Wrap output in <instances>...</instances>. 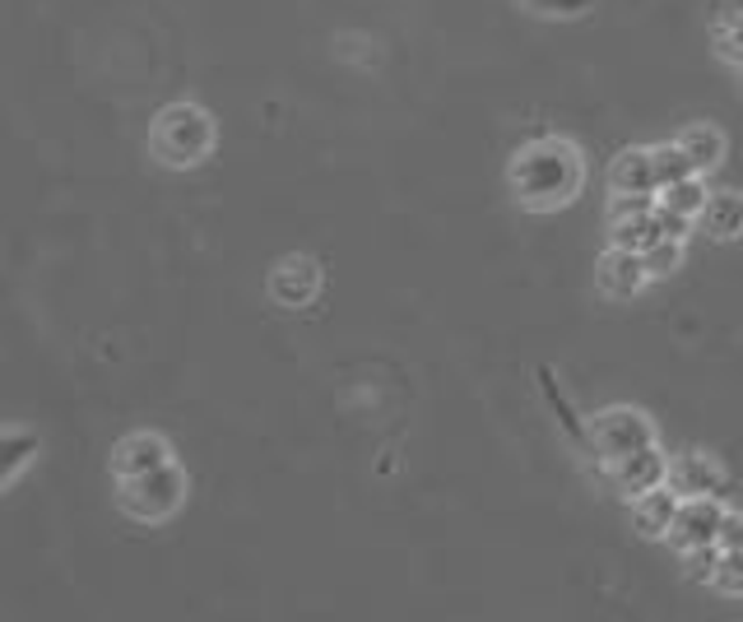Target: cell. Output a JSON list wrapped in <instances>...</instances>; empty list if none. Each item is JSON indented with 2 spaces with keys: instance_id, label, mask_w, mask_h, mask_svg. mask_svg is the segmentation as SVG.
I'll return each mask as SVG.
<instances>
[{
  "instance_id": "8992f818",
  "label": "cell",
  "mask_w": 743,
  "mask_h": 622,
  "mask_svg": "<svg viewBox=\"0 0 743 622\" xmlns=\"http://www.w3.org/2000/svg\"><path fill=\"white\" fill-rule=\"evenodd\" d=\"M604 474H609V483L618 487V493L641 497V493H650V487L669 483V460L660 455V447H646V451H637V455H627V460L609 464Z\"/></svg>"
},
{
  "instance_id": "7a4b0ae2",
  "label": "cell",
  "mask_w": 743,
  "mask_h": 622,
  "mask_svg": "<svg viewBox=\"0 0 743 622\" xmlns=\"http://www.w3.org/2000/svg\"><path fill=\"white\" fill-rule=\"evenodd\" d=\"M210 144H214V126L191 103L168 107V112L159 117V126H153V153H159L163 163H172V168L200 163L210 153Z\"/></svg>"
},
{
  "instance_id": "9c48e42d",
  "label": "cell",
  "mask_w": 743,
  "mask_h": 622,
  "mask_svg": "<svg viewBox=\"0 0 743 622\" xmlns=\"http://www.w3.org/2000/svg\"><path fill=\"white\" fill-rule=\"evenodd\" d=\"M168 441L163 437H153V432H135L126 437L117 455H112V470H117V479H135V474H149V470H159V464H168Z\"/></svg>"
},
{
  "instance_id": "52a82bcc",
  "label": "cell",
  "mask_w": 743,
  "mask_h": 622,
  "mask_svg": "<svg viewBox=\"0 0 743 622\" xmlns=\"http://www.w3.org/2000/svg\"><path fill=\"white\" fill-rule=\"evenodd\" d=\"M650 279V265H646V251H633V247H614L609 256L599 260V283L609 298H633L641 293Z\"/></svg>"
},
{
  "instance_id": "7c38bea8",
  "label": "cell",
  "mask_w": 743,
  "mask_h": 622,
  "mask_svg": "<svg viewBox=\"0 0 743 622\" xmlns=\"http://www.w3.org/2000/svg\"><path fill=\"white\" fill-rule=\"evenodd\" d=\"M720 483H725V474H720V464H711L707 455H683L669 464V487H679L683 497H707Z\"/></svg>"
},
{
  "instance_id": "ffe728a7",
  "label": "cell",
  "mask_w": 743,
  "mask_h": 622,
  "mask_svg": "<svg viewBox=\"0 0 743 622\" xmlns=\"http://www.w3.org/2000/svg\"><path fill=\"white\" fill-rule=\"evenodd\" d=\"M715 590L725 594H743V548H725L720 553V567H715Z\"/></svg>"
},
{
  "instance_id": "3957f363",
  "label": "cell",
  "mask_w": 743,
  "mask_h": 622,
  "mask_svg": "<svg viewBox=\"0 0 743 622\" xmlns=\"http://www.w3.org/2000/svg\"><path fill=\"white\" fill-rule=\"evenodd\" d=\"M591 447L604 470H609V464L656 447V428H650V418L641 409H604L591 418Z\"/></svg>"
},
{
  "instance_id": "ba28073f",
  "label": "cell",
  "mask_w": 743,
  "mask_h": 622,
  "mask_svg": "<svg viewBox=\"0 0 743 622\" xmlns=\"http://www.w3.org/2000/svg\"><path fill=\"white\" fill-rule=\"evenodd\" d=\"M609 186L614 195H656L660 191L656 149H623L609 168Z\"/></svg>"
},
{
  "instance_id": "2e32d148",
  "label": "cell",
  "mask_w": 743,
  "mask_h": 622,
  "mask_svg": "<svg viewBox=\"0 0 743 622\" xmlns=\"http://www.w3.org/2000/svg\"><path fill=\"white\" fill-rule=\"evenodd\" d=\"M29 455H38V437L10 428V432H6V470H0V483L10 487V483L19 479V470L29 464Z\"/></svg>"
},
{
  "instance_id": "e0dca14e",
  "label": "cell",
  "mask_w": 743,
  "mask_h": 622,
  "mask_svg": "<svg viewBox=\"0 0 743 622\" xmlns=\"http://www.w3.org/2000/svg\"><path fill=\"white\" fill-rule=\"evenodd\" d=\"M692 159H688V149L683 144H660L656 149V176H660V191L673 186V182H683V176H692Z\"/></svg>"
},
{
  "instance_id": "9a60e30c",
  "label": "cell",
  "mask_w": 743,
  "mask_h": 622,
  "mask_svg": "<svg viewBox=\"0 0 743 622\" xmlns=\"http://www.w3.org/2000/svg\"><path fill=\"white\" fill-rule=\"evenodd\" d=\"M707 200H711V191L702 182V172H692V176H683V182H673V186L660 191V205H669L673 214H688V218H702Z\"/></svg>"
},
{
  "instance_id": "277c9868",
  "label": "cell",
  "mask_w": 743,
  "mask_h": 622,
  "mask_svg": "<svg viewBox=\"0 0 743 622\" xmlns=\"http://www.w3.org/2000/svg\"><path fill=\"white\" fill-rule=\"evenodd\" d=\"M187 497V474L177 470V464H159V470L149 474H135V479H121V506L130 511V516L140 521H163L172 516L177 506H182Z\"/></svg>"
},
{
  "instance_id": "4fadbf2b",
  "label": "cell",
  "mask_w": 743,
  "mask_h": 622,
  "mask_svg": "<svg viewBox=\"0 0 743 622\" xmlns=\"http://www.w3.org/2000/svg\"><path fill=\"white\" fill-rule=\"evenodd\" d=\"M702 224H707V233L720 237V242L739 237V233H743V195H734V191L711 195L707 210H702Z\"/></svg>"
},
{
  "instance_id": "603a6c76",
  "label": "cell",
  "mask_w": 743,
  "mask_h": 622,
  "mask_svg": "<svg viewBox=\"0 0 743 622\" xmlns=\"http://www.w3.org/2000/svg\"><path fill=\"white\" fill-rule=\"evenodd\" d=\"M715 544L720 548H743V511H725V516H720Z\"/></svg>"
},
{
  "instance_id": "5bb4252c",
  "label": "cell",
  "mask_w": 743,
  "mask_h": 622,
  "mask_svg": "<svg viewBox=\"0 0 743 622\" xmlns=\"http://www.w3.org/2000/svg\"><path fill=\"white\" fill-rule=\"evenodd\" d=\"M679 144L688 149V159H692L697 172H711L720 159H725V136H720L715 126H688Z\"/></svg>"
},
{
  "instance_id": "cb8c5ba5",
  "label": "cell",
  "mask_w": 743,
  "mask_h": 622,
  "mask_svg": "<svg viewBox=\"0 0 743 622\" xmlns=\"http://www.w3.org/2000/svg\"><path fill=\"white\" fill-rule=\"evenodd\" d=\"M526 6L539 14H585L595 0H526Z\"/></svg>"
},
{
  "instance_id": "d6986e66",
  "label": "cell",
  "mask_w": 743,
  "mask_h": 622,
  "mask_svg": "<svg viewBox=\"0 0 743 622\" xmlns=\"http://www.w3.org/2000/svg\"><path fill=\"white\" fill-rule=\"evenodd\" d=\"M660 200L656 195H614V205H609V228L614 224H641V218L656 214Z\"/></svg>"
},
{
  "instance_id": "30bf717a",
  "label": "cell",
  "mask_w": 743,
  "mask_h": 622,
  "mask_svg": "<svg viewBox=\"0 0 743 622\" xmlns=\"http://www.w3.org/2000/svg\"><path fill=\"white\" fill-rule=\"evenodd\" d=\"M679 506H683L679 487L660 483V487H650V493L637 497L633 521H637V529H641L646 539H660V535H669V525H673V516H679Z\"/></svg>"
},
{
  "instance_id": "5b68a950",
  "label": "cell",
  "mask_w": 743,
  "mask_h": 622,
  "mask_svg": "<svg viewBox=\"0 0 743 622\" xmlns=\"http://www.w3.org/2000/svg\"><path fill=\"white\" fill-rule=\"evenodd\" d=\"M720 516H725V506L715 502V493L707 497H683L679 516L669 525V544L679 553H692L702 544H715V529H720Z\"/></svg>"
},
{
  "instance_id": "44dd1931",
  "label": "cell",
  "mask_w": 743,
  "mask_h": 622,
  "mask_svg": "<svg viewBox=\"0 0 743 622\" xmlns=\"http://www.w3.org/2000/svg\"><path fill=\"white\" fill-rule=\"evenodd\" d=\"M720 544H702V548H692V553H683L688 558V576L692 581H715V567H720Z\"/></svg>"
},
{
  "instance_id": "8fae6325",
  "label": "cell",
  "mask_w": 743,
  "mask_h": 622,
  "mask_svg": "<svg viewBox=\"0 0 743 622\" xmlns=\"http://www.w3.org/2000/svg\"><path fill=\"white\" fill-rule=\"evenodd\" d=\"M317 283H321V275H317L311 260H284L275 270V279H269V293H275L284 307H302V302L317 298Z\"/></svg>"
},
{
  "instance_id": "7402d4cb",
  "label": "cell",
  "mask_w": 743,
  "mask_h": 622,
  "mask_svg": "<svg viewBox=\"0 0 743 622\" xmlns=\"http://www.w3.org/2000/svg\"><path fill=\"white\" fill-rule=\"evenodd\" d=\"M715 42H720V56L734 61V65H743V14L725 19V24H720V33H715Z\"/></svg>"
},
{
  "instance_id": "6da1fadb",
  "label": "cell",
  "mask_w": 743,
  "mask_h": 622,
  "mask_svg": "<svg viewBox=\"0 0 743 622\" xmlns=\"http://www.w3.org/2000/svg\"><path fill=\"white\" fill-rule=\"evenodd\" d=\"M511 182L530 210H558L581 191V159L567 140H534L516 153Z\"/></svg>"
},
{
  "instance_id": "ac0fdd59",
  "label": "cell",
  "mask_w": 743,
  "mask_h": 622,
  "mask_svg": "<svg viewBox=\"0 0 743 622\" xmlns=\"http://www.w3.org/2000/svg\"><path fill=\"white\" fill-rule=\"evenodd\" d=\"M646 265H650V279H665L683 265V237H660L646 247Z\"/></svg>"
}]
</instances>
